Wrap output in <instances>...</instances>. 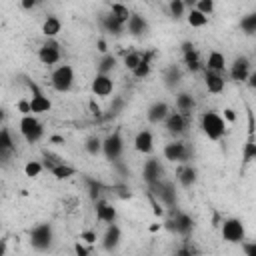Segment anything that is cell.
Here are the masks:
<instances>
[{
    "instance_id": "obj_7",
    "label": "cell",
    "mask_w": 256,
    "mask_h": 256,
    "mask_svg": "<svg viewBox=\"0 0 256 256\" xmlns=\"http://www.w3.org/2000/svg\"><path fill=\"white\" fill-rule=\"evenodd\" d=\"M62 50H60V42L56 38H46V42L38 48V60L44 66H54L60 62Z\"/></svg>"
},
{
    "instance_id": "obj_35",
    "label": "cell",
    "mask_w": 256,
    "mask_h": 256,
    "mask_svg": "<svg viewBox=\"0 0 256 256\" xmlns=\"http://www.w3.org/2000/svg\"><path fill=\"white\" fill-rule=\"evenodd\" d=\"M240 30L248 36L256 34V12H250V14H244L240 18Z\"/></svg>"
},
{
    "instance_id": "obj_48",
    "label": "cell",
    "mask_w": 256,
    "mask_h": 256,
    "mask_svg": "<svg viewBox=\"0 0 256 256\" xmlns=\"http://www.w3.org/2000/svg\"><path fill=\"white\" fill-rule=\"evenodd\" d=\"M246 84H248V88H252V90H256V70H252V72H250V76H248V80H246Z\"/></svg>"
},
{
    "instance_id": "obj_2",
    "label": "cell",
    "mask_w": 256,
    "mask_h": 256,
    "mask_svg": "<svg viewBox=\"0 0 256 256\" xmlns=\"http://www.w3.org/2000/svg\"><path fill=\"white\" fill-rule=\"evenodd\" d=\"M50 84L56 92L64 94V92H70L72 86H74V68L70 64H60L52 70L50 74Z\"/></svg>"
},
{
    "instance_id": "obj_22",
    "label": "cell",
    "mask_w": 256,
    "mask_h": 256,
    "mask_svg": "<svg viewBox=\"0 0 256 256\" xmlns=\"http://www.w3.org/2000/svg\"><path fill=\"white\" fill-rule=\"evenodd\" d=\"M100 24H102V28H104L108 34H114V36H120V34L126 30V24H124L122 20H118L114 14L102 16V18H100Z\"/></svg>"
},
{
    "instance_id": "obj_28",
    "label": "cell",
    "mask_w": 256,
    "mask_h": 256,
    "mask_svg": "<svg viewBox=\"0 0 256 256\" xmlns=\"http://www.w3.org/2000/svg\"><path fill=\"white\" fill-rule=\"evenodd\" d=\"M186 22L192 26V28H204L208 24V16L204 12H200L198 8H190L188 14H186Z\"/></svg>"
},
{
    "instance_id": "obj_41",
    "label": "cell",
    "mask_w": 256,
    "mask_h": 256,
    "mask_svg": "<svg viewBox=\"0 0 256 256\" xmlns=\"http://www.w3.org/2000/svg\"><path fill=\"white\" fill-rule=\"evenodd\" d=\"M142 58H144V54L142 52H136V50H132V52H126L124 54V66L132 72L140 62H142Z\"/></svg>"
},
{
    "instance_id": "obj_34",
    "label": "cell",
    "mask_w": 256,
    "mask_h": 256,
    "mask_svg": "<svg viewBox=\"0 0 256 256\" xmlns=\"http://www.w3.org/2000/svg\"><path fill=\"white\" fill-rule=\"evenodd\" d=\"M254 160H256V140H254V136L250 132V138L246 140L244 150H242V164H250Z\"/></svg>"
},
{
    "instance_id": "obj_50",
    "label": "cell",
    "mask_w": 256,
    "mask_h": 256,
    "mask_svg": "<svg viewBox=\"0 0 256 256\" xmlns=\"http://www.w3.org/2000/svg\"><path fill=\"white\" fill-rule=\"evenodd\" d=\"M96 46H98V52H102V54H106V52H108V46H106V40H102V38H100V40L96 42Z\"/></svg>"
},
{
    "instance_id": "obj_30",
    "label": "cell",
    "mask_w": 256,
    "mask_h": 256,
    "mask_svg": "<svg viewBox=\"0 0 256 256\" xmlns=\"http://www.w3.org/2000/svg\"><path fill=\"white\" fill-rule=\"evenodd\" d=\"M194 106H196V102H194L192 94H188V92H178L176 94V110L188 114V112H192Z\"/></svg>"
},
{
    "instance_id": "obj_40",
    "label": "cell",
    "mask_w": 256,
    "mask_h": 256,
    "mask_svg": "<svg viewBox=\"0 0 256 256\" xmlns=\"http://www.w3.org/2000/svg\"><path fill=\"white\" fill-rule=\"evenodd\" d=\"M168 10H170L172 18L180 20V18H184V16H186V10H188V6L184 4V0H170V4H168Z\"/></svg>"
},
{
    "instance_id": "obj_49",
    "label": "cell",
    "mask_w": 256,
    "mask_h": 256,
    "mask_svg": "<svg viewBox=\"0 0 256 256\" xmlns=\"http://www.w3.org/2000/svg\"><path fill=\"white\" fill-rule=\"evenodd\" d=\"M74 250H76V254H80V256H86V254L90 252V248H86V246H82L80 242H76V246H74Z\"/></svg>"
},
{
    "instance_id": "obj_10",
    "label": "cell",
    "mask_w": 256,
    "mask_h": 256,
    "mask_svg": "<svg viewBox=\"0 0 256 256\" xmlns=\"http://www.w3.org/2000/svg\"><path fill=\"white\" fill-rule=\"evenodd\" d=\"M122 152H124V140H122L120 132L108 134V136L104 138V150H102V154H104L110 162H116V160H120Z\"/></svg>"
},
{
    "instance_id": "obj_9",
    "label": "cell",
    "mask_w": 256,
    "mask_h": 256,
    "mask_svg": "<svg viewBox=\"0 0 256 256\" xmlns=\"http://www.w3.org/2000/svg\"><path fill=\"white\" fill-rule=\"evenodd\" d=\"M162 154H164V158L168 160V162H188V158H190V148L182 142V140H172V142H168L166 146H164V150H162Z\"/></svg>"
},
{
    "instance_id": "obj_43",
    "label": "cell",
    "mask_w": 256,
    "mask_h": 256,
    "mask_svg": "<svg viewBox=\"0 0 256 256\" xmlns=\"http://www.w3.org/2000/svg\"><path fill=\"white\" fill-rule=\"evenodd\" d=\"M16 110L24 116V114H32V106H30V98H20L16 102Z\"/></svg>"
},
{
    "instance_id": "obj_24",
    "label": "cell",
    "mask_w": 256,
    "mask_h": 256,
    "mask_svg": "<svg viewBox=\"0 0 256 256\" xmlns=\"http://www.w3.org/2000/svg\"><path fill=\"white\" fill-rule=\"evenodd\" d=\"M14 150H16V144L12 140V132L6 126H2V130H0V156H2V160H6Z\"/></svg>"
},
{
    "instance_id": "obj_6",
    "label": "cell",
    "mask_w": 256,
    "mask_h": 256,
    "mask_svg": "<svg viewBox=\"0 0 256 256\" xmlns=\"http://www.w3.org/2000/svg\"><path fill=\"white\" fill-rule=\"evenodd\" d=\"M150 188V194H154L164 206H168V208H172V206H176L178 204V194H176V186L172 184V182H168L166 178H162L160 182H156V184H152V186H148Z\"/></svg>"
},
{
    "instance_id": "obj_8",
    "label": "cell",
    "mask_w": 256,
    "mask_h": 256,
    "mask_svg": "<svg viewBox=\"0 0 256 256\" xmlns=\"http://www.w3.org/2000/svg\"><path fill=\"white\" fill-rule=\"evenodd\" d=\"M166 228L172 230V232H176V234H180V236H190L192 230H194V220H192L186 212L176 210V212L170 216V220L166 222Z\"/></svg>"
},
{
    "instance_id": "obj_25",
    "label": "cell",
    "mask_w": 256,
    "mask_h": 256,
    "mask_svg": "<svg viewBox=\"0 0 256 256\" xmlns=\"http://www.w3.org/2000/svg\"><path fill=\"white\" fill-rule=\"evenodd\" d=\"M178 182H180V186H184V188H190L194 182H196V176H198V172H196V168L192 166V164H184L182 168H178Z\"/></svg>"
},
{
    "instance_id": "obj_12",
    "label": "cell",
    "mask_w": 256,
    "mask_h": 256,
    "mask_svg": "<svg viewBox=\"0 0 256 256\" xmlns=\"http://www.w3.org/2000/svg\"><path fill=\"white\" fill-rule=\"evenodd\" d=\"M90 90L94 96L98 98H106L112 94L114 90V80L110 74H102V72H96V76L92 78V84H90Z\"/></svg>"
},
{
    "instance_id": "obj_39",
    "label": "cell",
    "mask_w": 256,
    "mask_h": 256,
    "mask_svg": "<svg viewBox=\"0 0 256 256\" xmlns=\"http://www.w3.org/2000/svg\"><path fill=\"white\" fill-rule=\"evenodd\" d=\"M110 14H114L118 20H122L124 24L128 22V18L132 16V12L128 10V6H124L122 2H114L112 6H110Z\"/></svg>"
},
{
    "instance_id": "obj_54",
    "label": "cell",
    "mask_w": 256,
    "mask_h": 256,
    "mask_svg": "<svg viewBox=\"0 0 256 256\" xmlns=\"http://www.w3.org/2000/svg\"><path fill=\"white\" fill-rule=\"evenodd\" d=\"M160 226H162V224H152V226H150V230H152V232H156V230H160Z\"/></svg>"
},
{
    "instance_id": "obj_18",
    "label": "cell",
    "mask_w": 256,
    "mask_h": 256,
    "mask_svg": "<svg viewBox=\"0 0 256 256\" xmlns=\"http://www.w3.org/2000/svg\"><path fill=\"white\" fill-rule=\"evenodd\" d=\"M120 240H122V230H120V226H118L116 222L108 224V226H106V232H104V236H102V248H104L106 252H114V250L120 246Z\"/></svg>"
},
{
    "instance_id": "obj_23",
    "label": "cell",
    "mask_w": 256,
    "mask_h": 256,
    "mask_svg": "<svg viewBox=\"0 0 256 256\" xmlns=\"http://www.w3.org/2000/svg\"><path fill=\"white\" fill-rule=\"evenodd\" d=\"M126 30H128V34H132V36H142V34L148 32V22H146L144 16L132 14V16L128 18V22H126Z\"/></svg>"
},
{
    "instance_id": "obj_29",
    "label": "cell",
    "mask_w": 256,
    "mask_h": 256,
    "mask_svg": "<svg viewBox=\"0 0 256 256\" xmlns=\"http://www.w3.org/2000/svg\"><path fill=\"white\" fill-rule=\"evenodd\" d=\"M150 70H152V54H144L142 62L132 70V76H134L136 80H144V78H148Z\"/></svg>"
},
{
    "instance_id": "obj_32",
    "label": "cell",
    "mask_w": 256,
    "mask_h": 256,
    "mask_svg": "<svg viewBox=\"0 0 256 256\" xmlns=\"http://www.w3.org/2000/svg\"><path fill=\"white\" fill-rule=\"evenodd\" d=\"M180 80H182V72H180V68H178L176 64L168 66L166 72H164V82H166V86H168V88H174V86L180 84Z\"/></svg>"
},
{
    "instance_id": "obj_13",
    "label": "cell",
    "mask_w": 256,
    "mask_h": 256,
    "mask_svg": "<svg viewBox=\"0 0 256 256\" xmlns=\"http://www.w3.org/2000/svg\"><path fill=\"white\" fill-rule=\"evenodd\" d=\"M250 72H252L250 70V60L246 56H236L234 62L228 68V76L234 82H246L248 76H250Z\"/></svg>"
},
{
    "instance_id": "obj_38",
    "label": "cell",
    "mask_w": 256,
    "mask_h": 256,
    "mask_svg": "<svg viewBox=\"0 0 256 256\" xmlns=\"http://www.w3.org/2000/svg\"><path fill=\"white\" fill-rule=\"evenodd\" d=\"M84 182H86V186H88V194H90L92 202L100 200L102 190H104V184H102V182H98V180H94V178H86Z\"/></svg>"
},
{
    "instance_id": "obj_33",
    "label": "cell",
    "mask_w": 256,
    "mask_h": 256,
    "mask_svg": "<svg viewBox=\"0 0 256 256\" xmlns=\"http://www.w3.org/2000/svg\"><path fill=\"white\" fill-rule=\"evenodd\" d=\"M84 148H86V152L90 156H98L104 150V140L100 136H88L86 142H84Z\"/></svg>"
},
{
    "instance_id": "obj_15",
    "label": "cell",
    "mask_w": 256,
    "mask_h": 256,
    "mask_svg": "<svg viewBox=\"0 0 256 256\" xmlns=\"http://www.w3.org/2000/svg\"><path fill=\"white\" fill-rule=\"evenodd\" d=\"M164 126H166V130H168V134H172V136H180V134H184L186 132V126H188V120H186V114L184 112H170L168 116H166V120H164Z\"/></svg>"
},
{
    "instance_id": "obj_1",
    "label": "cell",
    "mask_w": 256,
    "mask_h": 256,
    "mask_svg": "<svg viewBox=\"0 0 256 256\" xmlns=\"http://www.w3.org/2000/svg\"><path fill=\"white\" fill-rule=\"evenodd\" d=\"M200 128H202L204 136H206L208 140H214V142L222 140V138L226 136V132H228L224 116H220L216 110H206V112H202V116H200Z\"/></svg>"
},
{
    "instance_id": "obj_21",
    "label": "cell",
    "mask_w": 256,
    "mask_h": 256,
    "mask_svg": "<svg viewBox=\"0 0 256 256\" xmlns=\"http://www.w3.org/2000/svg\"><path fill=\"white\" fill-rule=\"evenodd\" d=\"M170 114V106L166 104V102H154L150 108H148V112H146V118H148V122H152V124H160V122H164L166 120V116Z\"/></svg>"
},
{
    "instance_id": "obj_51",
    "label": "cell",
    "mask_w": 256,
    "mask_h": 256,
    "mask_svg": "<svg viewBox=\"0 0 256 256\" xmlns=\"http://www.w3.org/2000/svg\"><path fill=\"white\" fill-rule=\"evenodd\" d=\"M90 110H92V114H94V116H98V114H100V108H98V104H94V100H90Z\"/></svg>"
},
{
    "instance_id": "obj_31",
    "label": "cell",
    "mask_w": 256,
    "mask_h": 256,
    "mask_svg": "<svg viewBox=\"0 0 256 256\" xmlns=\"http://www.w3.org/2000/svg\"><path fill=\"white\" fill-rule=\"evenodd\" d=\"M50 174H52L56 180H68V178L76 176V168L70 166V164H66V162H60V164H56V166L50 170Z\"/></svg>"
},
{
    "instance_id": "obj_19",
    "label": "cell",
    "mask_w": 256,
    "mask_h": 256,
    "mask_svg": "<svg viewBox=\"0 0 256 256\" xmlns=\"http://www.w3.org/2000/svg\"><path fill=\"white\" fill-rule=\"evenodd\" d=\"M134 150L144 154V156L152 154V150H154V134L150 130H140L134 136Z\"/></svg>"
},
{
    "instance_id": "obj_47",
    "label": "cell",
    "mask_w": 256,
    "mask_h": 256,
    "mask_svg": "<svg viewBox=\"0 0 256 256\" xmlns=\"http://www.w3.org/2000/svg\"><path fill=\"white\" fill-rule=\"evenodd\" d=\"M38 2H42V0H22V2H20V6H22L24 10H32Z\"/></svg>"
},
{
    "instance_id": "obj_52",
    "label": "cell",
    "mask_w": 256,
    "mask_h": 256,
    "mask_svg": "<svg viewBox=\"0 0 256 256\" xmlns=\"http://www.w3.org/2000/svg\"><path fill=\"white\" fill-rule=\"evenodd\" d=\"M184 4H186V6H188V10H190V8H194V6L198 4V0H184Z\"/></svg>"
},
{
    "instance_id": "obj_45",
    "label": "cell",
    "mask_w": 256,
    "mask_h": 256,
    "mask_svg": "<svg viewBox=\"0 0 256 256\" xmlns=\"http://www.w3.org/2000/svg\"><path fill=\"white\" fill-rule=\"evenodd\" d=\"M242 250L248 256H256V240L254 242H242Z\"/></svg>"
},
{
    "instance_id": "obj_46",
    "label": "cell",
    "mask_w": 256,
    "mask_h": 256,
    "mask_svg": "<svg viewBox=\"0 0 256 256\" xmlns=\"http://www.w3.org/2000/svg\"><path fill=\"white\" fill-rule=\"evenodd\" d=\"M224 120L226 122H236V112L232 108H224Z\"/></svg>"
},
{
    "instance_id": "obj_4",
    "label": "cell",
    "mask_w": 256,
    "mask_h": 256,
    "mask_svg": "<svg viewBox=\"0 0 256 256\" xmlns=\"http://www.w3.org/2000/svg\"><path fill=\"white\" fill-rule=\"evenodd\" d=\"M54 242V230H52V224L48 222H42V224H36L32 230H30V244L34 250L38 252H46Z\"/></svg>"
},
{
    "instance_id": "obj_20",
    "label": "cell",
    "mask_w": 256,
    "mask_h": 256,
    "mask_svg": "<svg viewBox=\"0 0 256 256\" xmlns=\"http://www.w3.org/2000/svg\"><path fill=\"white\" fill-rule=\"evenodd\" d=\"M182 58H184V64H186V68H188L190 72H198V70L202 68L200 58H198V54H196L192 42H184V44H182Z\"/></svg>"
},
{
    "instance_id": "obj_26",
    "label": "cell",
    "mask_w": 256,
    "mask_h": 256,
    "mask_svg": "<svg viewBox=\"0 0 256 256\" xmlns=\"http://www.w3.org/2000/svg\"><path fill=\"white\" fill-rule=\"evenodd\" d=\"M204 68L224 74V72H226V58H224V54L218 52V50H212V52L208 54V60H206V66H204Z\"/></svg>"
},
{
    "instance_id": "obj_17",
    "label": "cell",
    "mask_w": 256,
    "mask_h": 256,
    "mask_svg": "<svg viewBox=\"0 0 256 256\" xmlns=\"http://www.w3.org/2000/svg\"><path fill=\"white\" fill-rule=\"evenodd\" d=\"M94 210H96V220H98V222L112 224V222H116V218H118L116 208H114L108 200H104V198H100V200L94 202Z\"/></svg>"
},
{
    "instance_id": "obj_11",
    "label": "cell",
    "mask_w": 256,
    "mask_h": 256,
    "mask_svg": "<svg viewBox=\"0 0 256 256\" xmlns=\"http://www.w3.org/2000/svg\"><path fill=\"white\" fill-rule=\"evenodd\" d=\"M28 86H30V90H32V96H30L32 114H46V112H50V110H52V102H50V98H48V96H46L34 82H30Z\"/></svg>"
},
{
    "instance_id": "obj_44",
    "label": "cell",
    "mask_w": 256,
    "mask_h": 256,
    "mask_svg": "<svg viewBox=\"0 0 256 256\" xmlns=\"http://www.w3.org/2000/svg\"><path fill=\"white\" fill-rule=\"evenodd\" d=\"M80 240L86 242V244H94L96 242V232L94 230H84V232H80Z\"/></svg>"
},
{
    "instance_id": "obj_27",
    "label": "cell",
    "mask_w": 256,
    "mask_h": 256,
    "mask_svg": "<svg viewBox=\"0 0 256 256\" xmlns=\"http://www.w3.org/2000/svg\"><path fill=\"white\" fill-rule=\"evenodd\" d=\"M62 30V22L58 16H48L44 22H42V34L46 38H56Z\"/></svg>"
},
{
    "instance_id": "obj_3",
    "label": "cell",
    "mask_w": 256,
    "mask_h": 256,
    "mask_svg": "<svg viewBox=\"0 0 256 256\" xmlns=\"http://www.w3.org/2000/svg\"><path fill=\"white\" fill-rule=\"evenodd\" d=\"M18 128H20L22 138H24L28 144H34V142H38V140L44 136V124L36 118V114H24V116L20 118Z\"/></svg>"
},
{
    "instance_id": "obj_16",
    "label": "cell",
    "mask_w": 256,
    "mask_h": 256,
    "mask_svg": "<svg viewBox=\"0 0 256 256\" xmlns=\"http://www.w3.org/2000/svg\"><path fill=\"white\" fill-rule=\"evenodd\" d=\"M204 86L210 94H222L224 88H226V80H224V74L222 72H214V70H208L204 68Z\"/></svg>"
},
{
    "instance_id": "obj_42",
    "label": "cell",
    "mask_w": 256,
    "mask_h": 256,
    "mask_svg": "<svg viewBox=\"0 0 256 256\" xmlns=\"http://www.w3.org/2000/svg\"><path fill=\"white\" fill-rule=\"evenodd\" d=\"M194 8H198L200 12H204L206 16H210L214 12V0H198V4Z\"/></svg>"
},
{
    "instance_id": "obj_36",
    "label": "cell",
    "mask_w": 256,
    "mask_h": 256,
    "mask_svg": "<svg viewBox=\"0 0 256 256\" xmlns=\"http://www.w3.org/2000/svg\"><path fill=\"white\" fill-rule=\"evenodd\" d=\"M116 56H112V54H102V58H100V62H98V72H102V74H110L114 68H116Z\"/></svg>"
},
{
    "instance_id": "obj_5",
    "label": "cell",
    "mask_w": 256,
    "mask_h": 256,
    "mask_svg": "<svg viewBox=\"0 0 256 256\" xmlns=\"http://www.w3.org/2000/svg\"><path fill=\"white\" fill-rule=\"evenodd\" d=\"M220 234H222V240H226L228 244H242L246 238L244 222L240 218H226L220 226Z\"/></svg>"
},
{
    "instance_id": "obj_53",
    "label": "cell",
    "mask_w": 256,
    "mask_h": 256,
    "mask_svg": "<svg viewBox=\"0 0 256 256\" xmlns=\"http://www.w3.org/2000/svg\"><path fill=\"white\" fill-rule=\"evenodd\" d=\"M50 142H60V144H64V138H62V136H52Z\"/></svg>"
},
{
    "instance_id": "obj_14",
    "label": "cell",
    "mask_w": 256,
    "mask_h": 256,
    "mask_svg": "<svg viewBox=\"0 0 256 256\" xmlns=\"http://www.w3.org/2000/svg\"><path fill=\"white\" fill-rule=\"evenodd\" d=\"M142 178H144V182H146L148 186H152V184H156V182H160V180L164 178V168H162V164H160L158 158H148V160L144 162Z\"/></svg>"
},
{
    "instance_id": "obj_37",
    "label": "cell",
    "mask_w": 256,
    "mask_h": 256,
    "mask_svg": "<svg viewBox=\"0 0 256 256\" xmlns=\"http://www.w3.org/2000/svg\"><path fill=\"white\" fill-rule=\"evenodd\" d=\"M44 168H46L44 162H40V160H30V162L24 164V174H26L28 178H38Z\"/></svg>"
}]
</instances>
